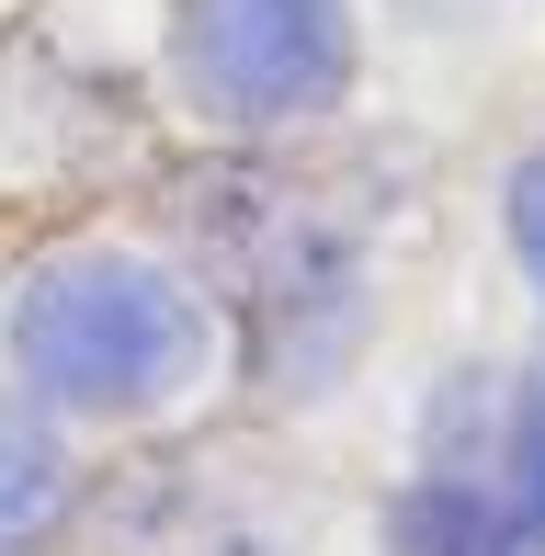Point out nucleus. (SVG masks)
Wrapping results in <instances>:
<instances>
[{
	"instance_id": "obj_1",
	"label": "nucleus",
	"mask_w": 545,
	"mask_h": 556,
	"mask_svg": "<svg viewBox=\"0 0 545 556\" xmlns=\"http://www.w3.org/2000/svg\"><path fill=\"white\" fill-rule=\"evenodd\" d=\"M23 375L68 409H148L205 364V318L160 262H58L12 307Z\"/></svg>"
},
{
	"instance_id": "obj_2",
	"label": "nucleus",
	"mask_w": 545,
	"mask_h": 556,
	"mask_svg": "<svg viewBox=\"0 0 545 556\" xmlns=\"http://www.w3.org/2000/svg\"><path fill=\"white\" fill-rule=\"evenodd\" d=\"M353 68L341 0H182V80L216 114H307Z\"/></svg>"
},
{
	"instance_id": "obj_3",
	"label": "nucleus",
	"mask_w": 545,
	"mask_h": 556,
	"mask_svg": "<svg viewBox=\"0 0 545 556\" xmlns=\"http://www.w3.org/2000/svg\"><path fill=\"white\" fill-rule=\"evenodd\" d=\"M500 522L511 545H545V364L523 375V397H511V443H500Z\"/></svg>"
},
{
	"instance_id": "obj_4",
	"label": "nucleus",
	"mask_w": 545,
	"mask_h": 556,
	"mask_svg": "<svg viewBox=\"0 0 545 556\" xmlns=\"http://www.w3.org/2000/svg\"><path fill=\"white\" fill-rule=\"evenodd\" d=\"M46 511H58V454L23 432V420H0V556L35 545V534H46Z\"/></svg>"
},
{
	"instance_id": "obj_5",
	"label": "nucleus",
	"mask_w": 545,
	"mask_h": 556,
	"mask_svg": "<svg viewBox=\"0 0 545 556\" xmlns=\"http://www.w3.org/2000/svg\"><path fill=\"white\" fill-rule=\"evenodd\" d=\"M511 250H523V273L545 285V160L511 170Z\"/></svg>"
}]
</instances>
